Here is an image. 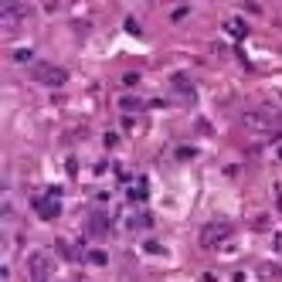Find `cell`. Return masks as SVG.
Masks as SVG:
<instances>
[{
	"label": "cell",
	"mask_w": 282,
	"mask_h": 282,
	"mask_svg": "<svg viewBox=\"0 0 282 282\" xmlns=\"http://www.w3.org/2000/svg\"><path fill=\"white\" fill-rule=\"evenodd\" d=\"M279 112L276 109H252V112H245L241 116V126L245 130H259V133H269V130H276L279 126Z\"/></svg>",
	"instance_id": "1"
},
{
	"label": "cell",
	"mask_w": 282,
	"mask_h": 282,
	"mask_svg": "<svg viewBox=\"0 0 282 282\" xmlns=\"http://www.w3.org/2000/svg\"><path fill=\"white\" fill-rule=\"evenodd\" d=\"M31 75H34V82H41V85H65V68H55V65H48V62H34L31 65Z\"/></svg>",
	"instance_id": "2"
},
{
	"label": "cell",
	"mask_w": 282,
	"mask_h": 282,
	"mask_svg": "<svg viewBox=\"0 0 282 282\" xmlns=\"http://www.w3.org/2000/svg\"><path fill=\"white\" fill-rule=\"evenodd\" d=\"M228 235H231V224H228V221H214V224H208V228L201 231V245H204V248H214V245H217L221 238H228Z\"/></svg>",
	"instance_id": "3"
},
{
	"label": "cell",
	"mask_w": 282,
	"mask_h": 282,
	"mask_svg": "<svg viewBox=\"0 0 282 282\" xmlns=\"http://www.w3.org/2000/svg\"><path fill=\"white\" fill-rule=\"evenodd\" d=\"M27 269H31V282H44V276H48V255L44 252H34L27 259Z\"/></svg>",
	"instance_id": "4"
},
{
	"label": "cell",
	"mask_w": 282,
	"mask_h": 282,
	"mask_svg": "<svg viewBox=\"0 0 282 282\" xmlns=\"http://www.w3.org/2000/svg\"><path fill=\"white\" fill-rule=\"evenodd\" d=\"M34 208H38V214H41L44 221H51V217L58 214V201H55V194H51V197H38Z\"/></svg>",
	"instance_id": "5"
},
{
	"label": "cell",
	"mask_w": 282,
	"mask_h": 282,
	"mask_svg": "<svg viewBox=\"0 0 282 282\" xmlns=\"http://www.w3.org/2000/svg\"><path fill=\"white\" fill-rule=\"evenodd\" d=\"M85 228H88V235H95V238H102V235H106V231H109V217H106V214H92V217H88V224H85Z\"/></svg>",
	"instance_id": "6"
},
{
	"label": "cell",
	"mask_w": 282,
	"mask_h": 282,
	"mask_svg": "<svg viewBox=\"0 0 282 282\" xmlns=\"http://www.w3.org/2000/svg\"><path fill=\"white\" fill-rule=\"evenodd\" d=\"M174 88H177L180 95H191V82H187L184 75H177V78H174Z\"/></svg>",
	"instance_id": "7"
},
{
	"label": "cell",
	"mask_w": 282,
	"mask_h": 282,
	"mask_svg": "<svg viewBox=\"0 0 282 282\" xmlns=\"http://www.w3.org/2000/svg\"><path fill=\"white\" fill-rule=\"evenodd\" d=\"M228 31H231L235 38H241V34H245V24H241V21H228Z\"/></svg>",
	"instance_id": "8"
},
{
	"label": "cell",
	"mask_w": 282,
	"mask_h": 282,
	"mask_svg": "<svg viewBox=\"0 0 282 282\" xmlns=\"http://www.w3.org/2000/svg\"><path fill=\"white\" fill-rule=\"evenodd\" d=\"M259 272H262V279H272V276H276V269H272V265H262Z\"/></svg>",
	"instance_id": "9"
},
{
	"label": "cell",
	"mask_w": 282,
	"mask_h": 282,
	"mask_svg": "<svg viewBox=\"0 0 282 282\" xmlns=\"http://www.w3.org/2000/svg\"><path fill=\"white\" fill-rule=\"evenodd\" d=\"M279 156H282V150H279Z\"/></svg>",
	"instance_id": "10"
}]
</instances>
